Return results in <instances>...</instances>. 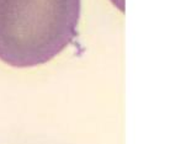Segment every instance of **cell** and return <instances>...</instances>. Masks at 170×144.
Listing matches in <instances>:
<instances>
[{
	"instance_id": "cell-1",
	"label": "cell",
	"mask_w": 170,
	"mask_h": 144,
	"mask_svg": "<svg viewBox=\"0 0 170 144\" xmlns=\"http://www.w3.org/2000/svg\"><path fill=\"white\" fill-rule=\"evenodd\" d=\"M80 0H0V59L28 68L59 54L76 36Z\"/></svg>"
}]
</instances>
